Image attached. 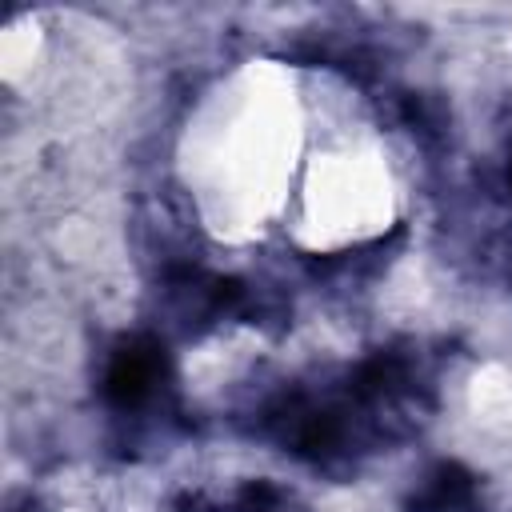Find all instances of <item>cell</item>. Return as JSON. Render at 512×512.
Masks as SVG:
<instances>
[{"instance_id":"2","label":"cell","mask_w":512,"mask_h":512,"mask_svg":"<svg viewBox=\"0 0 512 512\" xmlns=\"http://www.w3.org/2000/svg\"><path fill=\"white\" fill-rule=\"evenodd\" d=\"M408 512H476V476L460 464L432 468L420 492H412Z\"/></svg>"},{"instance_id":"1","label":"cell","mask_w":512,"mask_h":512,"mask_svg":"<svg viewBox=\"0 0 512 512\" xmlns=\"http://www.w3.org/2000/svg\"><path fill=\"white\" fill-rule=\"evenodd\" d=\"M156 372H160V348L152 340H132V344L116 348L108 376H104V392L112 404L132 408L152 392Z\"/></svg>"}]
</instances>
